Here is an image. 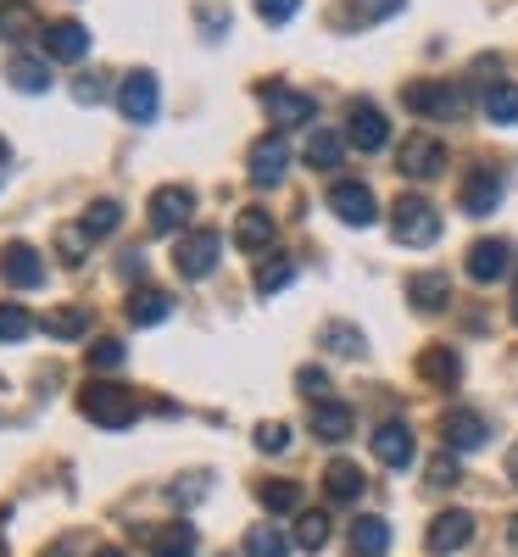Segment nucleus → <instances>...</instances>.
Returning a JSON list of instances; mask_svg holds the SVG:
<instances>
[{
  "mask_svg": "<svg viewBox=\"0 0 518 557\" xmlns=\"http://www.w3.org/2000/svg\"><path fill=\"white\" fill-rule=\"evenodd\" d=\"M402 101H407V112H418V117H462V112H468L462 84H446V78H418V84H407Z\"/></svg>",
  "mask_w": 518,
  "mask_h": 557,
  "instance_id": "1",
  "label": "nucleus"
},
{
  "mask_svg": "<svg viewBox=\"0 0 518 557\" xmlns=\"http://www.w3.org/2000/svg\"><path fill=\"white\" fill-rule=\"evenodd\" d=\"M391 235L402 246H435L441 240V212L423 201V196H402L391 207Z\"/></svg>",
  "mask_w": 518,
  "mask_h": 557,
  "instance_id": "2",
  "label": "nucleus"
},
{
  "mask_svg": "<svg viewBox=\"0 0 518 557\" xmlns=\"http://www.w3.org/2000/svg\"><path fill=\"white\" fill-rule=\"evenodd\" d=\"M78 407H84V418L89 424H101V430H128L134 424V391H123V385H89L84 396H78Z\"/></svg>",
  "mask_w": 518,
  "mask_h": 557,
  "instance_id": "3",
  "label": "nucleus"
},
{
  "mask_svg": "<svg viewBox=\"0 0 518 557\" xmlns=\"http://www.w3.org/2000/svg\"><path fill=\"white\" fill-rule=\"evenodd\" d=\"M218 257H223V235H218V228H196V235H184L173 246V268L184 278H207L218 268Z\"/></svg>",
  "mask_w": 518,
  "mask_h": 557,
  "instance_id": "4",
  "label": "nucleus"
},
{
  "mask_svg": "<svg viewBox=\"0 0 518 557\" xmlns=\"http://www.w3.org/2000/svg\"><path fill=\"white\" fill-rule=\"evenodd\" d=\"M329 212H335L341 223H351V228H368L373 218H380V201H373V190H368V184H357V178H341L335 190H329Z\"/></svg>",
  "mask_w": 518,
  "mask_h": 557,
  "instance_id": "5",
  "label": "nucleus"
},
{
  "mask_svg": "<svg viewBox=\"0 0 518 557\" xmlns=\"http://www.w3.org/2000/svg\"><path fill=\"white\" fill-rule=\"evenodd\" d=\"M262 107H268V117L279 123V134L296 128V123H312V112H318V101L307 96V89H291V84H268V89H262Z\"/></svg>",
  "mask_w": 518,
  "mask_h": 557,
  "instance_id": "6",
  "label": "nucleus"
},
{
  "mask_svg": "<svg viewBox=\"0 0 518 557\" xmlns=\"http://www.w3.org/2000/svg\"><path fill=\"white\" fill-rule=\"evenodd\" d=\"M468 541H474V513H462V507H452V513H435L430 530H423V552H435V557L462 552Z\"/></svg>",
  "mask_w": 518,
  "mask_h": 557,
  "instance_id": "7",
  "label": "nucleus"
},
{
  "mask_svg": "<svg viewBox=\"0 0 518 557\" xmlns=\"http://www.w3.org/2000/svg\"><path fill=\"white\" fill-rule=\"evenodd\" d=\"M385 139H391L385 112L373 107V101H351V112H346V146H357V151H385Z\"/></svg>",
  "mask_w": 518,
  "mask_h": 557,
  "instance_id": "8",
  "label": "nucleus"
},
{
  "mask_svg": "<svg viewBox=\"0 0 518 557\" xmlns=\"http://www.w3.org/2000/svg\"><path fill=\"white\" fill-rule=\"evenodd\" d=\"M285 168H291V139L273 128V134H262L257 146H251L246 173H251V184H279V178H285Z\"/></svg>",
  "mask_w": 518,
  "mask_h": 557,
  "instance_id": "9",
  "label": "nucleus"
},
{
  "mask_svg": "<svg viewBox=\"0 0 518 557\" xmlns=\"http://www.w3.org/2000/svg\"><path fill=\"white\" fill-rule=\"evenodd\" d=\"M146 212H151V228H157V235H173V228H184V218L196 212V190H190V184H162Z\"/></svg>",
  "mask_w": 518,
  "mask_h": 557,
  "instance_id": "10",
  "label": "nucleus"
},
{
  "mask_svg": "<svg viewBox=\"0 0 518 557\" xmlns=\"http://www.w3.org/2000/svg\"><path fill=\"white\" fill-rule=\"evenodd\" d=\"M118 112L128 117V123H151L157 117V73H128L123 84H118Z\"/></svg>",
  "mask_w": 518,
  "mask_h": 557,
  "instance_id": "11",
  "label": "nucleus"
},
{
  "mask_svg": "<svg viewBox=\"0 0 518 557\" xmlns=\"http://www.w3.org/2000/svg\"><path fill=\"white\" fill-rule=\"evenodd\" d=\"M402 173L407 178H435V173H446V146L435 134H407L402 139Z\"/></svg>",
  "mask_w": 518,
  "mask_h": 557,
  "instance_id": "12",
  "label": "nucleus"
},
{
  "mask_svg": "<svg viewBox=\"0 0 518 557\" xmlns=\"http://www.w3.org/2000/svg\"><path fill=\"white\" fill-rule=\"evenodd\" d=\"M0 278H7L12 290H34L39 278H45V257L28 240H12L7 251H0Z\"/></svg>",
  "mask_w": 518,
  "mask_h": 557,
  "instance_id": "13",
  "label": "nucleus"
},
{
  "mask_svg": "<svg viewBox=\"0 0 518 557\" xmlns=\"http://www.w3.org/2000/svg\"><path fill=\"white\" fill-rule=\"evenodd\" d=\"M462 212L468 218H485V212H496V201H502V173L496 168H474V173H468L462 178Z\"/></svg>",
  "mask_w": 518,
  "mask_h": 557,
  "instance_id": "14",
  "label": "nucleus"
},
{
  "mask_svg": "<svg viewBox=\"0 0 518 557\" xmlns=\"http://www.w3.org/2000/svg\"><path fill=\"white\" fill-rule=\"evenodd\" d=\"M513 268V246L507 240H474L468 246V278L474 285H491V278H502Z\"/></svg>",
  "mask_w": 518,
  "mask_h": 557,
  "instance_id": "15",
  "label": "nucleus"
},
{
  "mask_svg": "<svg viewBox=\"0 0 518 557\" xmlns=\"http://www.w3.org/2000/svg\"><path fill=\"white\" fill-rule=\"evenodd\" d=\"M351 430H357V412H351L346 401H335V396H329V401H312V435H318V441L341 446Z\"/></svg>",
  "mask_w": 518,
  "mask_h": 557,
  "instance_id": "16",
  "label": "nucleus"
},
{
  "mask_svg": "<svg viewBox=\"0 0 518 557\" xmlns=\"http://www.w3.org/2000/svg\"><path fill=\"white\" fill-rule=\"evenodd\" d=\"M441 435H446V451H474V446H485V418L480 412H468V407H457V412H446L441 418Z\"/></svg>",
  "mask_w": 518,
  "mask_h": 557,
  "instance_id": "17",
  "label": "nucleus"
},
{
  "mask_svg": "<svg viewBox=\"0 0 518 557\" xmlns=\"http://www.w3.org/2000/svg\"><path fill=\"white\" fill-rule=\"evenodd\" d=\"M39 39H45V57H57V62H78V57L89 51V28L73 23V17H67V23H51Z\"/></svg>",
  "mask_w": 518,
  "mask_h": 557,
  "instance_id": "18",
  "label": "nucleus"
},
{
  "mask_svg": "<svg viewBox=\"0 0 518 557\" xmlns=\"http://www.w3.org/2000/svg\"><path fill=\"white\" fill-rule=\"evenodd\" d=\"M368 446H373V457H380L385 469H407L412 462V430L407 424H380Z\"/></svg>",
  "mask_w": 518,
  "mask_h": 557,
  "instance_id": "19",
  "label": "nucleus"
},
{
  "mask_svg": "<svg viewBox=\"0 0 518 557\" xmlns=\"http://www.w3.org/2000/svg\"><path fill=\"white\" fill-rule=\"evenodd\" d=\"M407 301H412L418 312H441V307L452 301V278H446V273H412V278H407Z\"/></svg>",
  "mask_w": 518,
  "mask_h": 557,
  "instance_id": "20",
  "label": "nucleus"
},
{
  "mask_svg": "<svg viewBox=\"0 0 518 557\" xmlns=\"http://www.w3.org/2000/svg\"><path fill=\"white\" fill-rule=\"evenodd\" d=\"M7 78H12L17 96H45V89H51V67H45L39 57H28V51H17L7 62Z\"/></svg>",
  "mask_w": 518,
  "mask_h": 557,
  "instance_id": "21",
  "label": "nucleus"
},
{
  "mask_svg": "<svg viewBox=\"0 0 518 557\" xmlns=\"http://www.w3.org/2000/svg\"><path fill=\"white\" fill-rule=\"evenodd\" d=\"M391 552V524L380 513H362L351 524V557H385Z\"/></svg>",
  "mask_w": 518,
  "mask_h": 557,
  "instance_id": "22",
  "label": "nucleus"
},
{
  "mask_svg": "<svg viewBox=\"0 0 518 557\" xmlns=\"http://www.w3.org/2000/svg\"><path fill=\"white\" fill-rule=\"evenodd\" d=\"M234 246L240 251H268L273 246V218L262 207H246L240 218H234Z\"/></svg>",
  "mask_w": 518,
  "mask_h": 557,
  "instance_id": "23",
  "label": "nucleus"
},
{
  "mask_svg": "<svg viewBox=\"0 0 518 557\" xmlns=\"http://www.w3.org/2000/svg\"><path fill=\"white\" fill-rule=\"evenodd\" d=\"M418 374L430 380V385H441V391H446V385H457V380H462V357H457L452 346H430V351L418 357Z\"/></svg>",
  "mask_w": 518,
  "mask_h": 557,
  "instance_id": "24",
  "label": "nucleus"
},
{
  "mask_svg": "<svg viewBox=\"0 0 518 557\" xmlns=\"http://www.w3.org/2000/svg\"><path fill=\"white\" fill-rule=\"evenodd\" d=\"M323 491H329V502H357L362 496V469H357V462H346V457H335L323 469Z\"/></svg>",
  "mask_w": 518,
  "mask_h": 557,
  "instance_id": "25",
  "label": "nucleus"
},
{
  "mask_svg": "<svg viewBox=\"0 0 518 557\" xmlns=\"http://www.w3.org/2000/svg\"><path fill=\"white\" fill-rule=\"evenodd\" d=\"M123 312H128V323H134V330H157V323L173 312V301H168L162 290H134Z\"/></svg>",
  "mask_w": 518,
  "mask_h": 557,
  "instance_id": "26",
  "label": "nucleus"
},
{
  "mask_svg": "<svg viewBox=\"0 0 518 557\" xmlns=\"http://www.w3.org/2000/svg\"><path fill=\"white\" fill-rule=\"evenodd\" d=\"M34 34H45V23L34 17V7H23V0H12V7H0V39L23 45V39H34Z\"/></svg>",
  "mask_w": 518,
  "mask_h": 557,
  "instance_id": "27",
  "label": "nucleus"
},
{
  "mask_svg": "<svg viewBox=\"0 0 518 557\" xmlns=\"http://www.w3.org/2000/svg\"><path fill=\"white\" fill-rule=\"evenodd\" d=\"M341 157H346V134H335V128H312L307 134V162L312 168H341Z\"/></svg>",
  "mask_w": 518,
  "mask_h": 557,
  "instance_id": "28",
  "label": "nucleus"
},
{
  "mask_svg": "<svg viewBox=\"0 0 518 557\" xmlns=\"http://www.w3.org/2000/svg\"><path fill=\"white\" fill-rule=\"evenodd\" d=\"M246 557H291V541L279 524H251L246 530Z\"/></svg>",
  "mask_w": 518,
  "mask_h": 557,
  "instance_id": "29",
  "label": "nucleus"
},
{
  "mask_svg": "<svg viewBox=\"0 0 518 557\" xmlns=\"http://www.w3.org/2000/svg\"><path fill=\"white\" fill-rule=\"evenodd\" d=\"M39 330L57 335V341H78V335L89 330V312H84V307H57V312H45Z\"/></svg>",
  "mask_w": 518,
  "mask_h": 557,
  "instance_id": "30",
  "label": "nucleus"
},
{
  "mask_svg": "<svg viewBox=\"0 0 518 557\" xmlns=\"http://www.w3.org/2000/svg\"><path fill=\"white\" fill-rule=\"evenodd\" d=\"M151 557H196V530L190 524H168L162 535H151Z\"/></svg>",
  "mask_w": 518,
  "mask_h": 557,
  "instance_id": "31",
  "label": "nucleus"
},
{
  "mask_svg": "<svg viewBox=\"0 0 518 557\" xmlns=\"http://www.w3.org/2000/svg\"><path fill=\"white\" fill-rule=\"evenodd\" d=\"M118 223H123V207H118V201H96V207L84 212V223H78V228H84L89 240H107Z\"/></svg>",
  "mask_w": 518,
  "mask_h": 557,
  "instance_id": "32",
  "label": "nucleus"
},
{
  "mask_svg": "<svg viewBox=\"0 0 518 557\" xmlns=\"http://www.w3.org/2000/svg\"><path fill=\"white\" fill-rule=\"evenodd\" d=\"M257 496H262L268 513H296V507H301V485L296 480H268Z\"/></svg>",
  "mask_w": 518,
  "mask_h": 557,
  "instance_id": "33",
  "label": "nucleus"
},
{
  "mask_svg": "<svg viewBox=\"0 0 518 557\" xmlns=\"http://www.w3.org/2000/svg\"><path fill=\"white\" fill-rule=\"evenodd\" d=\"M485 117L491 123H518V84H491L485 89Z\"/></svg>",
  "mask_w": 518,
  "mask_h": 557,
  "instance_id": "34",
  "label": "nucleus"
},
{
  "mask_svg": "<svg viewBox=\"0 0 518 557\" xmlns=\"http://www.w3.org/2000/svg\"><path fill=\"white\" fill-rule=\"evenodd\" d=\"M291 278H296V262H291V257H268V262L257 268V290H262V296H279Z\"/></svg>",
  "mask_w": 518,
  "mask_h": 557,
  "instance_id": "35",
  "label": "nucleus"
},
{
  "mask_svg": "<svg viewBox=\"0 0 518 557\" xmlns=\"http://www.w3.org/2000/svg\"><path fill=\"white\" fill-rule=\"evenodd\" d=\"M323 346L335 357H362V330H351V323H323Z\"/></svg>",
  "mask_w": 518,
  "mask_h": 557,
  "instance_id": "36",
  "label": "nucleus"
},
{
  "mask_svg": "<svg viewBox=\"0 0 518 557\" xmlns=\"http://www.w3.org/2000/svg\"><path fill=\"white\" fill-rule=\"evenodd\" d=\"M329 530H335V524H329V513H301L296 546H301V552H323V546H329Z\"/></svg>",
  "mask_w": 518,
  "mask_h": 557,
  "instance_id": "37",
  "label": "nucleus"
},
{
  "mask_svg": "<svg viewBox=\"0 0 518 557\" xmlns=\"http://www.w3.org/2000/svg\"><path fill=\"white\" fill-rule=\"evenodd\" d=\"M28 335H34V318L17 301H0V341L12 346V341H28Z\"/></svg>",
  "mask_w": 518,
  "mask_h": 557,
  "instance_id": "38",
  "label": "nucleus"
},
{
  "mask_svg": "<svg viewBox=\"0 0 518 557\" xmlns=\"http://www.w3.org/2000/svg\"><path fill=\"white\" fill-rule=\"evenodd\" d=\"M123 357H128V351H123V341H118V335H101L96 346H89V368H101V374L123 368Z\"/></svg>",
  "mask_w": 518,
  "mask_h": 557,
  "instance_id": "39",
  "label": "nucleus"
},
{
  "mask_svg": "<svg viewBox=\"0 0 518 557\" xmlns=\"http://www.w3.org/2000/svg\"><path fill=\"white\" fill-rule=\"evenodd\" d=\"M407 0H351V17L357 23H385L391 12H402Z\"/></svg>",
  "mask_w": 518,
  "mask_h": 557,
  "instance_id": "40",
  "label": "nucleus"
},
{
  "mask_svg": "<svg viewBox=\"0 0 518 557\" xmlns=\"http://www.w3.org/2000/svg\"><path fill=\"white\" fill-rule=\"evenodd\" d=\"M285 446H291V424H257V451L279 457Z\"/></svg>",
  "mask_w": 518,
  "mask_h": 557,
  "instance_id": "41",
  "label": "nucleus"
},
{
  "mask_svg": "<svg viewBox=\"0 0 518 557\" xmlns=\"http://www.w3.org/2000/svg\"><path fill=\"white\" fill-rule=\"evenodd\" d=\"M296 385H301V396H307V401H329V374H323V368H301Z\"/></svg>",
  "mask_w": 518,
  "mask_h": 557,
  "instance_id": "42",
  "label": "nucleus"
},
{
  "mask_svg": "<svg viewBox=\"0 0 518 557\" xmlns=\"http://www.w3.org/2000/svg\"><path fill=\"white\" fill-rule=\"evenodd\" d=\"M301 12V0H257V17L262 23H291Z\"/></svg>",
  "mask_w": 518,
  "mask_h": 557,
  "instance_id": "43",
  "label": "nucleus"
},
{
  "mask_svg": "<svg viewBox=\"0 0 518 557\" xmlns=\"http://www.w3.org/2000/svg\"><path fill=\"white\" fill-rule=\"evenodd\" d=\"M57 251H62L67 262H78V257L89 251V235H84V228H62V235H57Z\"/></svg>",
  "mask_w": 518,
  "mask_h": 557,
  "instance_id": "44",
  "label": "nucleus"
},
{
  "mask_svg": "<svg viewBox=\"0 0 518 557\" xmlns=\"http://www.w3.org/2000/svg\"><path fill=\"white\" fill-rule=\"evenodd\" d=\"M462 474H457V457L452 451H441L435 462H430V485H457Z\"/></svg>",
  "mask_w": 518,
  "mask_h": 557,
  "instance_id": "45",
  "label": "nucleus"
},
{
  "mask_svg": "<svg viewBox=\"0 0 518 557\" xmlns=\"http://www.w3.org/2000/svg\"><path fill=\"white\" fill-rule=\"evenodd\" d=\"M73 96H78L84 107H96V101H107V84H101V78H78V84H73Z\"/></svg>",
  "mask_w": 518,
  "mask_h": 557,
  "instance_id": "46",
  "label": "nucleus"
},
{
  "mask_svg": "<svg viewBox=\"0 0 518 557\" xmlns=\"http://www.w3.org/2000/svg\"><path fill=\"white\" fill-rule=\"evenodd\" d=\"M139 273H146V257L128 251V257H123V278H139Z\"/></svg>",
  "mask_w": 518,
  "mask_h": 557,
  "instance_id": "47",
  "label": "nucleus"
},
{
  "mask_svg": "<svg viewBox=\"0 0 518 557\" xmlns=\"http://www.w3.org/2000/svg\"><path fill=\"white\" fill-rule=\"evenodd\" d=\"M201 23H207V28H229V12H218V7H201Z\"/></svg>",
  "mask_w": 518,
  "mask_h": 557,
  "instance_id": "48",
  "label": "nucleus"
},
{
  "mask_svg": "<svg viewBox=\"0 0 518 557\" xmlns=\"http://www.w3.org/2000/svg\"><path fill=\"white\" fill-rule=\"evenodd\" d=\"M507 480L518 485V441H513V451H507Z\"/></svg>",
  "mask_w": 518,
  "mask_h": 557,
  "instance_id": "49",
  "label": "nucleus"
},
{
  "mask_svg": "<svg viewBox=\"0 0 518 557\" xmlns=\"http://www.w3.org/2000/svg\"><path fill=\"white\" fill-rule=\"evenodd\" d=\"M89 557H123V552L118 546H101V552H89Z\"/></svg>",
  "mask_w": 518,
  "mask_h": 557,
  "instance_id": "50",
  "label": "nucleus"
},
{
  "mask_svg": "<svg viewBox=\"0 0 518 557\" xmlns=\"http://www.w3.org/2000/svg\"><path fill=\"white\" fill-rule=\"evenodd\" d=\"M507 541H513V546H518V513H513V524H507Z\"/></svg>",
  "mask_w": 518,
  "mask_h": 557,
  "instance_id": "51",
  "label": "nucleus"
},
{
  "mask_svg": "<svg viewBox=\"0 0 518 557\" xmlns=\"http://www.w3.org/2000/svg\"><path fill=\"white\" fill-rule=\"evenodd\" d=\"M513 323H518V278H513Z\"/></svg>",
  "mask_w": 518,
  "mask_h": 557,
  "instance_id": "52",
  "label": "nucleus"
},
{
  "mask_svg": "<svg viewBox=\"0 0 518 557\" xmlns=\"http://www.w3.org/2000/svg\"><path fill=\"white\" fill-rule=\"evenodd\" d=\"M45 557H67V546H51V552H45Z\"/></svg>",
  "mask_w": 518,
  "mask_h": 557,
  "instance_id": "53",
  "label": "nucleus"
},
{
  "mask_svg": "<svg viewBox=\"0 0 518 557\" xmlns=\"http://www.w3.org/2000/svg\"><path fill=\"white\" fill-rule=\"evenodd\" d=\"M0 162H7V139H0Z\"/></svg>",
  "mask_w": 518,
  "mask_h": 557,
  "instance_id": "54",
  "label": "nucleus"
},
{
  "mask_svg": "<svg viewBox=\"0 0 518 557\" xmlns=\"http://www.w3.org/2000/svg\"><path fill=\"white\" fill-rule=\"evenodd\" d=\"M0 557H7V541H0Z\"/></svg>",
  "mask_w": 518,
  "mask_h": 557,
  "instance_id": "55",
  "label": "nucleus"
}]
</instances>
